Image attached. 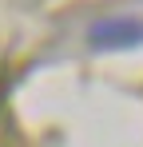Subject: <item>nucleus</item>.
Segmentation results:
<instances>
[{
	"instance_id": "obj_1",
	"label": "nucleus",
	"mask_w": 143,
	"mask_h": 147,
	"mask_svg": "<svg viewBox=\"0 0 143 147\" xmlns=\"http://www.w3.org/2000/svg\"><path fill=\"white\" fill-rule=\"evenodd\" d=\"M88 44L99 52H119V48H139L143 44V20L135 16H111V20H95L88 28Z\"/></svg>"
}]
</instances>
